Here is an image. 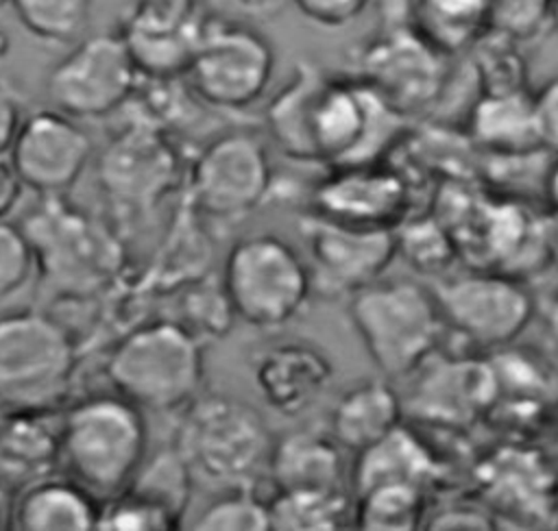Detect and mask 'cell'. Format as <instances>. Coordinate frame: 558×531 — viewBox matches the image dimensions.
Listing matches in <instances>:
<instances>
[{
  "label": "cell",
  "instance_id": "obj_6",
  "mask_svg": "<svg viewBox=\"0 0 558 531\" xmlns=\"http://www.w3.org/2000/svg\"><path fill=\"white\" fill-rule=\"evenodd\" d=\"M220 281L235 318L262 331L290 322L314 294L305 257L277 233L238 239L225 257Z\"/></svg>",
  "mask_w": 558,
  "mask_h": 531
},
{
  "label": "cell",
  "instance_id": "obj_7",
  "mask_svg": "<svg viewBox=\"0 0 558 531\" xmlns=\"http://www.w3.org/2000/svg\"><path fill=\"white\" fill-rule=\"evenodd\" d=\"M122 122L98 150V189L126 215H142L170 196L187 172L174 135L140 115L118 111Z\"/></svg>",
  "mask_w": 558,
  "mask_h": 531
},
{
  "label": "cell",
  "instance_id": "obj_5",
  "mask_svg": "<svg viewBox=\"0 0 558 531\" xmlns=\"http://www.w3.org/2000/svg\"><path fill=\"white\" fill-rule=\"evenodd\" d=\"M351 324L377 366L392 376L412 374L440 344L445 318L436 294L414 279H384L349 296Z\"/></svg>",
  "mask_w": 558,
  "mask_h": 531
},
{
  "label": "cell",
  "instance_id": "obj_18",
  "mask_svg": "<svg viewBox=\"0 0 558 531\" xmlns=\"http://www.w3.org/2000/svg\"><path fill=\"white\" fill-rule=\"evenodd\" d=\"M312 211L344 224L366 229H397L410 209L405 181L373 163L338 165L312 196Z\"/></svg>",
  "mask_w": 558,
  "mask_h": 531
},
{
  "label": "cell",
  "instance_id": "obj_17",
  "mask_svg": "<svg viewBox=\"0 0 558 531\" xmlns=\"http://www.w3.org/2000/svg\"><path fill=\"white\" fill-rule=\"evenodd\" d=\"M442 52L418 30H392L364 54V81L401 115L425 107L440 91Z\"/></svg>",
  "mask_w": 558,
  "mask_h": 531
},
{
  "label": "cell",
  "instance_id": "obj_34",
  "mask_svg": "<svg viewBox=\"0 0 558 531\" xmlns=\"http://www.w3.org/2000/svg\"><path fill=\"white\" fill-rule=\"evenodd\" d=\"M196 531H268V505L257 487L222 490L196 516Z\"/></svg>",
  "mask_w": 558,
  "mask_h": 531
},
{
  "label": "cell",
  "instance_id": "obj_10",
  "mask_svg": "<svg viewBox=\"0 0 558 531\" xmlns=\"http://www.w3.org/2000/svg\"><path fill=\"white\" fill-rule=\"evenodd\" d=\"M140 70L113 30L83 35L48 70L44 91L50 107L74 120L116 115L140 85Z\"/></svg>",
  "mask_w": 558,
  "mask_h": 531
},
{
  "label": "cell",
  "instance_id": "obj_52",
  "mask_svg": "<svg viewBox=\"0 0 558 531\" xmlns=\"http://www.w3.org/2000/svg\"><path fill=\"white\" fill-rule=\"evenodd\" d=\"M551 429H554V442H556V446H558V409H556V413H554V424H551Z\"/></svg>",
  "mask_w": 558,
  "mask_h": 531
},
{
  "label": "cell",
  "instance_id": "obj_50",
  "mask_svg": "<svg viewBox=\"0 0 558 531\" xmlns=\"http://www.w3.org/2000/svg\"><path fill=\"white\" fill-rule=\"evenodd\" d=\"M9 48H11V41H9V35L0 28V61L9 54Z\"/></svg>",
  "mask_w": 558,
  "mask_h": 531
},
{
  "label": "cell",
  "instance_id": "obj_39",
  "mask_svg": "<svg viewBox=\"0 0 558 531\" xmlns=\"http://www.w3.org/2000/svg\"><path fill=\"white\" fill-rule=\"evenodd\" d=\"M37 274L33 246L20 224L0 220V302L22 292Z\"/></svg>",
  "mask_w": 558,
  "mask_h": 531
},
{
  "label": "cell",
  "instance_id": "obj_33",
  "mask_svg": "<svg viewBox=\"0 0 558 531\" xmlns=\"http://www.w3.org/2000/svg\"><path fill=\"white\" fill-rule=\"evenodd\" d=\"M177 307L179 311L170 318L183 324L203 344L227 335L235 320L222 281L211 272L181 285Z\"/></svg>",
  "mask_w": 558,
  "mask_h": 531
},
{
  "label": "cell",
  "instance_id": "obj_23",
  "mask_svg": "<svg viewBox=\"0 0 558 531\" xmlns=\"http://www.w3.org/2000/svg\"><path fill=\"white\" fill-rule=\"evenodd\" d=\"M266 479L275 492L344 490L342 446L331 433L292 431L275 440Z\"/></svg>",
  "mask_w": 558,
  "mask_h": 531
},
{
  "label": "cell",
  "instance_id": "obj_14",
  "mask_svg": "<svg viewBox=\"0 0 558 531\" xmlns=\"http://www.w3.org/2000/svg\"><path fill=\"white\" fill-rule=\"evenodd\" d=\"M214 17L207 0H131L116 33L142 76H183Z\"/></svg>",
  "mask_w": 558,
  "mask_h": 531
},
{
  "label": "cell",
  "instance_id": "obj_49",
  "mask_svg": "<svg viewBox=\"0 0 558 531\" xmlns=\"http://www.w3.org/2000/svg\"><path fill=\"white\" fill-rule=\"evenodd\" d=\"M547 331H549L551 339L558 344V294L551 298V302L547 307Z\"/></svg>",
  "mask_w": 558,
  "mask_h": 531
},
{
  "label": "cell",
  "instance_id": "obj_4",
  "mask_svg": "<svg viewBox=\"0 0 558 531\" xmlns=\"http://www.w3.org/2000/svg\"><path fill=\"white\" fill-rule=\"evenodd\" d=\"M203 342L172 318L129 329L107 353L105 376L113 392L144 411L177 413L203 387Z\"/></svg>",
  "mask_w": 558,
  "mask_h": 531
},
{
  "label": "cell",
  "instance_id": "obj_53",
  "mask_svg": "<svg viewBox=\"0 0 558 531\" xmlns=\"http://www.w3.org/2000/svg\"><path fill=\"white\" fill-rule=\"evenodd\" d=\"M7 4H9V0H0V9H2V7H7Z\"/></svg>",
  "mask_w": 558,
  "mask_h": 531
},
{
  "label": "cell",
  "instance_id": "obj_46",
  "mask_svg": "<svg viewBox=\"0 0 558 531\" xmlns=\"http://www.w3.org/2000/svg\"><path fill=\"white\" fill-rule=\"evenodd\" d=\"M543 194H545V200L551 205V209L558 211V155H556V159L545 168V174H543Z\"/></svg>",
  "mask_w": 558,
  "mask_h": 531
},
{
  "label": "cell",
  "instance_id": "obj_31",
  "mask_svg": "<svg viewBox=\"0 0 558 531\" xmlns=\"http://www.w3.org/2000/svg\"><path fill=\"white\" fill-rule=\"evenodd\" d=\"M9 4L31 37L44 44L72 46L89 26L94 0H9Z\"/></svg>",
  "mask_w": 558,
  "mask_h": 531
},
{
  "label": "cell",
  "instance_id": "obj_12",
  "mask_svg": "<svg viewBox=\"0 0 558 531\" xmlns=\"http://www.w3.org/2000/svg\"><path fill=\"white\" fill-rule=\"evenodd\" d=\"M445 326L477 348L510 346L534 316L530 289L508 272L475 270L445 279L434 289Z\"/></svg>",
  "mask_w": 558,
  "mask_h": 531
},
{
  "label": "cell",
  "instance_id": "obj_44",
  "mask_svg": "<svg viewBox=\"0 0 558 531\" xmlns=\"http://www.w3.org/2000/svg\"><path fill=\"white\" fill-rule=\"evenodd\" d=\"M24 183L11 165L9 157H0V220H9L24 194Z\"/></svg>",
  "mask_w": 558,
  "mask_h": 531
},
{
  "label": "cell",
  "instance_id": "obj_48",
  "mask_svg": "<svg viewBox=\"0 0 558 531\" xmlns=\"http://www.w3.org/2000/svg\"><path fill=\"white\" fill-rule=\"evenodd\" d=\"M246 13L251 15H270L275 13L286 0H235Z\"/></svg>",
  "mask_w": 558,
  "mask_h": 531
},
{
  "label": "cell",
  "instance_id": "obj_8",
  "mask_svg": "<svg viewBox=\"0 0 558 531\" xmlns=\"http://www.w3.org/2000/svg\"><path fill=\"white\" fill-rule=\"evenodd\" d=\"M76 366L70 329L39 309L0 313V405L54 407Z\"/></svg>",
  "mask_w": 558,
  "mask_h": 531
},
{
  "label": "cell",
  "instance_id": "obj_36",
  "mask_svg": "<svg viewBox=\"0 0 558 531\" xmlns=\"http://www.w3.org/2000/svg\"><path fill=\"white\" fill-rule=\"evenodd\" d=\"M477 48V78L482 91H517L523 87V61L514 46L517 41L486 30L475 44Z\"/></svg>",
  "mask_w": 558,
  "mask_h": 531
},
{
  "label": "cell",
  "instance_id": "obj_13",
  "mask_svg": "<svg viewBox=\"0 0 558 531\" xmlns=\"http://www.w3.org/2000/svg\"><path fill=\"white\" fill-rule=\"evenodd\" d=\"M314 292L338 298L377 281L397 255L395 229L344 224L310 211L299 220Z\"/></svg>",
  "mask_w": 558,
  "mask_h": 531
},
{
  "label": "cell",
  "instance_id": "obj_41",
  "mask_svg": "<svg viewBox=\"0 0 558 531\" xmlns=\"http://www.w3.org/2000/svg\"><path fill=\"white\" fill-rule=\"evenodd\" d=\"M534 113L543 148L558 155V76L547 81L534 94Z\"/></svg>",
  "mask_w": 558,
  "mask_h": 531
},
{
  "label": "cell",
  "instance_id": "obj_2",
  "mask_svg": "<svg viewBox=\"0 0 558 531\" xmlns=\"http://www.w3.org/2000/svg\"><path fill=\"white\" fill-rule=\"evenodd\" d=\"M148 448L144 409L118 392L92 394L59 416V472L98 501L120 494Z\"/></svg>",
  "mask_w": 558,
  "mask_h": 531
},
{
  "label": "cell",
  "instance_id": "obj_19",
  "mask_svg": "<svg viewBox=\"0 0 558 531\" xmlns=\"http://www.w3.org/2000/svg\"><path fill=\"white\" fill-rule=\"evenodd\" d=\"M475 477L484 501L506 518L549 520L558 509V479L538 450L504 446L477 464Z\"/></svg>",
  "mask_w": 558,
  "mask_h": 531
},
{
  "label": "cell",
  "instance_id": "obj_1",
  "mask_svg": "<svg viewBox=\"0 0 558 531\" xmlns=\"http://www.w3.org/2000/svg\"><path fill=\"white\" fill-rule=\"evenodd\" d=\"M194 481L222 492L257 487L268 472L275 437L262 413L231 394H198L172 437Z\"/></svg>",
  "mask_w": 558,
  "mask_h": 531
},
{
  "label": "cell",
  "instance_id": "obj_28",
  "mask_svg": "<svg viewBox=\"0 0 558 531\" xmlns=\"http://www.w3.org/2000/svg\"><path fill=\"white\" fill-rule=\"evenodd\" d=\"M270 529L331 531L353 522V505L344 490L275 492L266 498Z\"/></svg>",
  "mask_w": 558,
  "mask_h": 531
},
{
  "label": "cell",
  "instance_id": "obj_43",
  "mask_svg": "<svg viewBox=\"0 0 558 531\" xmlns=\"http://www.w3.org/2000/svg\"><path fill=\"white\" fill-rule=\"evenodd\" d=\"M493 516L484 514L482 509L469 505H451L440 514L432 516L429 529H495L490 522Z\"/></svg>",
  "mask_w": 558,
  "mask_h": 531
},
{
  "label": "cell",
  "instance_id": "obj_30",
  "mask_svg": "<svg viewBox=\"0 0 558 531\" xmlns=\"http://www.w3.org/2000/svg\"><path fill=\"white\" fill-rule=\"evenodd\" d=\"M192 487L194 477L181 453L174 448V444H170L157 450L153 457H146L124 490H131L159 505L181 522L192 496Z\"/></svg>",
  "mask_w": 558,
  "mask_h": 531
},
{
  "label": "cell",
  "instance_id": "obj_21",
  "mask_svg": "<svg viewBox=\"0 0 558 531\" xmlns=\"http://www.w3.org/2000/svg\"><path fill=\"white\" fill-rule=\"evenodd\" d=\"M59 416L54 407L0 405V479L13 492L59 472Z\"/></svg>",
  "mask_w": 558,
  "mask_h": 531
},
{
  "label": "cell",
  "instance_id": "obj_9",
  "mask_svg": "<svg viewBox=\"0 0 558 531\" xmlns=\"http://www.w3.org/2000/svg\"><path fill=\"white\" fill-rule=\"evenodd\" d=\"M275 48L253 24L216 15L183 78L201 104L244 111L259 102L272 81Z\"/></svg>",
  "mask_w": 558,
  "mask_h": 531
},
{
  "label": "cell",
  "instance_id": "obj_40",
  "mask_svg": "<svg viewBox=\"0 0 558 531\" xmlns=\"http://www.w3.org/2000/svg\"><path fill=\"white\" fill-rule=\"evenodd\" d=\"M303 17L323 28H344L355 22L371 0H290Z\"/></svg>",
  "mask_w": 558,
  "mask_h": 531
},
{
  "label": "cell",
  "instance_id": "obj_3",
  "mask_svg": "<svg viewBox=\"0 0 558 531\" xmlns=\"http://www.w3.org/2000/svg\"><path fill=\"white\" fill-rule=\"evenodd\" d=\"M20 222L41 287L65 298H85L109 287L124 270V246L98 218L63 196H39Z\"/></svg>",
  "mask_w": 558,
  "mask_h": 531
},
{
  "label": "cell",
  "instance_id": "obj_37",
  "mask_svg": "<svg viewBox=\"0 0 558 531\" xmlns=\"http://www.w3.org/2000/svg\"><path fill=\"white\" fill-rule=\"evenodd\" d=\"M551 0H486L488 30L512 41L538 37L549 26Z\"/></svg>",
  "mask_w": 558,
  "mask_h": 531
},
{
  "label": "cell",
  "instance_id": "obj_42",
  "mask_svg": "<svg viewBox=\"0 0 558 531\" xmlns=\"http://www.w3.org/2000/svg\"><path fill=\"white\" fill-rule=\"evenodd\" d=\"M26 115L22 91L7 78H0V157H4Z\"/></svg>",
  "mask_w": 558,
  "mask_h": 531
},
{
  "label": "cell",
  "instance_id": "obj_22",
  "mask_svg": "<svg viewBox=\"0 0 558 531\" xmlns=\"http://www.w3.org/2000/svg\"><path fill=\"white\" fill-rule=\"evenodd\" d=\"M98 509L92 492L52 472L15 490L9 531H96Z\"/></svg>",
  "mask_w": 558,
  "mask_h": 531
},
{
  "label": "cell",
  "instance_id": "obj_26",
  "mask_svg": "<svg viewBox=\"0 0 558 531\" xmlns=\"http://www.w3.org/2000/svg\"><path fill=\"white\" fill-rule=\"evenodd\" d=\"M469 124L473 139L499 157H523L543 148L534 96L525 89L482 91V98L473 104Z\"/></svg>",
  "mask_w": 558,
  "mask_h": 531
},
{
  "label": "cell",
  "instance_id": "obj_20",
  "mask_svg": "<svg viewBox=\"0 0 558 531\" xmlns=\"http://www.w3.org/2000/svg\"><path fill=\"white\" fill-rule=\"evenodd\" d=\"M253 383L264 403L288 418L307 411L331 385L329 357L305 339H286L255 353Z\"/></svg>",
  "mask_w": 558,
  "mask_h": 531
},
{
  "label": "cell",
  "instance_id": "obj_16",
  "mask_svg": "<svg viewBox=\"0 0 558 531\" xmlns=\"http://www.w3.org/2000/svg\"><path fill=\"white\" fill-rule=\"evenodd\" d=\"M438 350V348H436ZM436 350L414 370L421 374L403 409L432 424L466 427L488 413L495 400V376L486 359Z\"/></svg>",
  "mask_w": 558,
  "mask_h": 531
},
{
  "label": "cell",
  "instance_id": "obj_32",
  "mask_svg": "<svg viewBox=\"0 0 558 531\" xmlns=\"http://www.w3.org/2000/svg\"><path fill=\"white\" fill-rule=\"evenodd\" d=\"M425 490L379 485L355 496L353 524L368 531H410L425 518Z\"/></svg>",
  "mask_w": 558,
  "mask_h": 531
},
{
  "label": "cell",
  "instance_id": "obj_15",
  "mask_svg": "<svg viewBox=\"0 0 558 531\" xmlns=\"http://www.w3.org/2000/svg\"><path fill=\"white\" fill-rule=\"evenodd\" d=\"M7 157L26 189L39 196H63L85 174L94 141L81 120L44 107L26 111Z\"/></svg>",
  "mask_w": 558,
  "mask_h": 531
},
{
  "label": "cell",
  "instance_id": "obj_47",
  "mask_svg": "<svg viewBox=\"0 0 558 531\" xmlns=\"http://www.w3.org/2000/svg\"><path fill=\"white\" fill-rule=\"evenodd\" d=\"M13 490L0 479V531L11 529V507H13Z\"/></svg>",
  "mask_w": 558,
  "mask_h": 531
},
{
  "label": "cell",
  "instance_id": "obj_38",
  "mask_svg": "<svg viewBox=\"0 0 558 531\" xmlns=\"http://www.w3.org/2000/svg\"><path fill=\"white\" fill-rule=\"evenodd\" d=\"M395 235L397 252H405L408 263H412L416 270L440 272L447 268L451 259V239L447 237L445 226H438V222L421 220L410 224L408 220V229H395Z\"/></svg>",
  "mask_w": 558,
  "mask_h": 531
},
{
  "label": "cell",
  "instance_id": "obj_24",
  "mask_svg": "<svg viewBox=\"0 0 558 531\" xmlns=\"http://www.w3.org/2000/svg\"><path fill=\"white\" fill-rule=\"evenodd\" d=\"M442 468L418 433L403 422L390 433L355 453L351 470L353 492L364 494L379 485H414L427 492Z\"/></svg>",
  "mask_w": 558,
  "mask_h": 531
},
{
  "label": "cell",
  "instance_id": "obj_27",
  "mask_svg": "<svg viewBox=\"0 0 558 531\" xmlns=\"http://www.w3.org/2000/svg\"><path fill=\"white\" fill-rule=\"evenodd\" d=\"M416 30L442 54L471 48L486 30V0H416Z\"/></svg>",
  "mask_w": 558,
  "mask_h": 531
},
{
  "label": "cell",
  "instance_id": "obj_25",
  "mask_svg": "<svg viewBox=\"0 0 558 531\" xmlns=\"http://www.w3.org/2000/svg\"><path fill=\"white\" fill-rule=\"evenodd\" d=\"M403 422V400L386 379L353 383L329 416L331 437L353 453L371 446Z\"/></svg>",
  "mask_w": 558,
  "mask_h": 531
},
{
  "label": "cell",
  "instance_id": "obj_45",
  "mask_svg": "<svg viewBox=\"0 0 558 531\" xmlns=\"http://www.w3.org/2000/svg\"><path fill=\"white\" fill-rule=\"evenodd\" d=\"M545 255L547 263L558 270V211L545 220Z\"/></svg>",
  "mask_w": 558,
  "mask_h": 531
},
{
  "label": "cell",
  "instance_id": "obj_35",
  "mask_svg": "<svg viewBox=\"0 0 558 531\" xmlns=\"http://www.w3.org/2000/svg\"><path fill=\"white\" fill-rule=\"evenodd\" d=\"M181 522L131 490L100 501L96 531H172Z\"/></svg>",
  "mask_w": 558,
  "mask_h": 531
},
{
  "label": "cell",
  "instance_id": "obj_11",
  "mask_svg": "<svg viewBox=\"0 0 558 531\" xmlns=\"http://www.w3.org/2000/svg\"><path fill=\"white\" fill-rule=\"evenodd\" d=\"M272 189L266 144L244 131L209 139L187 165V202L211 222H238L253 213Z\"/></svg>",
  "mask_w": 558,
  "mask_h": 531
},
{
  "label": "cell",
  "instance_id": "obj_29",
  "mask_svg": "<svg viewBox=\"0 0 558 531\" xmlns=\"http://www.w3.org/2000/svg\"><path fill=\"white\" fill-rule=\"evenodd\" d=\"M325 76L312 65L303 63L294 70L292 78L270 98L266 107V124L279 148L292 159H307L305 141V118L310 100Z\"/></svg>",
  "mask_w": 558,
  "mask_h": 531
},
{
  "label": "cell",
  "instance_id": "obj_51",
  "mask_svg": "<svg viewBox=\"0 0 558 531\" xmlns=\"http://www.w3.org/2000/svg\"><path fill=\"white\" fill-rule=\"evenodd\" d=\"M549 26L558 30V0H551V13H549Z\"/></svg>",
  "mask_w": 558,
  "mask_h": 531
}]
</instances>
